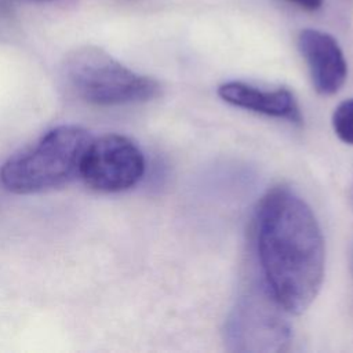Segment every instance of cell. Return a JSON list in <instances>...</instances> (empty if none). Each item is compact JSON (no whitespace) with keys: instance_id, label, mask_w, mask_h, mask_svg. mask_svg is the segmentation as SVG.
<instances>
[{"instance_id":"6da1fadb","label":"cell","mask_w":353,"mask_h":353,"mask_svg":"<svg viewBox=\"0 0 353 353\" xmlns=\"http://www.w3.org/2000/svg\"><path fill=\"white\" fill-rule=\"evenodd\" d=\"M255 239L268 292L284 312L303 313L321 288L325 262L312 208L290 188L270 189L256 210Z\"/></svg>"},{"instance_id":"7a4b0ae2","label":"cell","mask_w":353,"mask_h":353,"mask_svg":"<svg viewBox=\"0 0 353 353\" xmlns=\"http://www.w3.org/2000/svg\"><path fill=\"white\" fill-rule=\"evenodd\" d=\"M90 142V134L81 127H55L11 156L0 168V182L17 194L40 193L68 185L80 176Z\"/></svg>"},{"instance_id":"3957f363","label":"cell","mask_w":353,"mask_h":353,"mask_svg":"<svg viewBox=\"0 0 353 353\" xmlns=\"http://www.w3.org/2000/svg\"><path fill=\"white\" fill-rule=\"evenodd\" d=\"M61 77L69 92L97 106L146 102L160 94L156 80L128 69L94 46L72 50L61 63Z\"/></svg>"},{"instance_id":"277c9868","label":"cell","mask_w":353,"mask_h":353,"mask_svg":"<svg viewBox=\"0 0 353 353\" xmlns=\"http://www.w3.org/2000/svg\"><path fill=\"white\" fill-rule=\"evenodd\" d=\"M145 157L127 137L106 134L91 139L80 176L94 190L119 193L135 186L143 176Z\"/></svg>"},{"instance_id":"5b68a950","label":"cell","mask_w":353,"mask_h":353,"mask_svg":"<svg viewBox=\"0 0 353 353\" xmlns=\"http://www.w3.org/2000/svg\"><path fill=\"white\" fill-rule=\"evenodd\" d=\"M298 48L309 68L314 90L332 95L347 77V63L335 37L317 29H303L298 34Z\"/></svg>"},{"instance_id":"8992f818","label":"cell","mask_w":353,"mask_h":353,"mask_svg":"<svg viewBox=\"0 0 353 353\" xmlns=\"http://www.w3.org/2000/svg\"><path fill=\"white\" fill-rule=\"evenodd\" d=\"M218 95L225 102L241 109L296 124L302 121L298 103L287 88L261 90L243 81H228L218 87Z\"/></svg>"},{"instance_id":"52a82bcc","label":"cell","mask_w":353,"mask_h":353,"mask_svg":"<svg viewBox=\"0 0 353 353\" xmlns=\"http://www.w3.org/2000/svg\"><path fill=\"white\" fill-rule=\"evenodd\" d=\"M281 320L270 312V305L266 299L258 302L256 296H250L247 302L237 307L236 314L230 319L229 334L234 343L273 342L280 350L288 336V330Z\"/></svg>"},{"instance_id":"ba28073f","label":"cell","mask_w":353,"mask_h":353,"mask_svg":"<svg viewBox=\"0 0 353 353\" xmlns=\"http://www.w3.org/2000/svg\"><path fill=\"white\" fill-rule=\"evenodd\" d=\"M332 127L342 142L353 146V98L341 102L335 108Z\"/></svg>"},{"instance_id":"9c48e42d","label":"cell","mask_w":353,"mask_h":353,"mask_svg":"<svg viewBox=\"0 0 353 353\" xmlns=\"http://www.w3.org/2000/svg\"><path fill=\"white\" fill-rule=\"evenodd\" d=\"M305 11H317L323 6V0H288Z\"/></svg>"},{"instance_id":"30bf717a","label":"cell","mask_w":353,"mask_h":353,"mask_svg":"<svg viewBox=\"0 0 353 353\" xmlns=\"http://www.w3.org/2000/svg\"><path fill=\"white\" fill-rule=\"evenodd\" d=\"M33 1H37V3H46V1H51V0H33Z\"/></svg>"},{"instance_id":"8fae6325","label":"cell","mask_w":353,"mask_h":353,"mask_svg":"<svg viewBox=\"0 0 353 353\" xmlns=\"http://www.w3.org/2000/svg\"><path fill=\"white\" fill-rule=\"evenodd\" d=\"M352 268H353V258H352Z\"/></svg>"}]
</instances>
